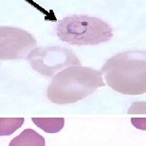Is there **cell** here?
Masks as SVG:
<instances>
[{
    "mask_svg": "<svg viewBox=\"0 0 146 146\" xmlns=\"http://www.w3.org/2000/svg\"><path fill=\"white\" fill-rule=\"evenodd\" d=\"M102 73L110 88L125 95H140L146 92V54L127 51L109 58Z\"/></svg>",
    "mask_w": 146,
    "mask_h": 146,
    "instance_id": "cell-1",
    "label": "cell"
},
{
    "mask_svg": "<svg viewBox=\"0 0 146 146\" xmlns=\"http://www.w3.org/2000/svg\"><path fill=\"white\" fill-rule=\"evenodd\" d=\"M106 85L99 70L74 65L61 70L53 77L47 98L57 104L74 103Z\"/></svg>",
    "mask_w": 146,
    "mask_h": 146,
    "instance_id": "cell-2",
    "label": "cell"
},
{
    "mask_svg": "<svg viewBox=\"0 0 146 146\" xmlns=\"http://www.w3.org/2000/svg\"><path fill=\"white\" fill-rule=\"evenodd\" d=\"M58 36L71 45H99L110 41L113 29L103 20L91 16L74 15L63 18L56 29Z\"/></svg>",
    "mask_w": 146,
    "mask_h": 146,
    "instance_id": "cell-3",
    "label": "cell"
},
{
    "mask_svg": "<svg viewBox=\"0 0 146 146\" xmlns=\"http://www.w3.org/2000/svg\"><path fill=\"white\" fill-rule=\"evenodd\" d=\"M26 59L33 70L47 77L54 76L68 66L80 65L72 50L59 46L34 48L28 54Z\"/></svg>",
    "mask_w": 146,
    "mask_h": 146,
    "instance_id": "cell-4",
    "label": "cell"
},
{
    "mask_svg": "<svg viewBox=\"0 0 146 146\" xmlns=\"http://www.w3.org/2000/svg\"><path fill=\"white\" fill-rule=\"evenodd\" d=\"M36 41L29 32L11 26H0V60L26 58Z\"/></svg>",
    "mask_w": 146,
    "mask_h": 146,
    "instance_id": "cell-5",
    "label": "cell"
},
{
    "mask_svg": "<svg viewBox=\"0 0 146 146\" xmlns=\"http://www.w3.org/2000/svg\"><path fill=\"white\" fill-rule=\"evenodd\" d=\"M44 137L33 129H25L10 141L9 146H45Z\"/></svg>",
    "mask_w": 146,
    "mask_h": 146,
    "instance_id": "cell-6",
    "label": "cell"
},
{
    "mask_svg": "<svg viewBox=\"0 0 146 146\" xmlns=\"http://www.w3.org/2000/svg\"><path fill=\"white\" fill-rule=\"evenodd\" d=\"M32 121L36 127L41 128L47 133H57L64 126L65 120L63 118L58 119H41L33 118Z\"/></svg>",
    "mask_w": 146,
    "mask_h": 146,
    "instance_id": "cell-7",
    "label": "cell"
},
{
    "mask_svg": "<svg viewBox=\"0 0 146 146\" xmlns=\"http://www.w3.org/2000/svg\"><path fill=\"white\" fill-rule=\"evenodd\" d=\"M25 119L23 118H0V136H10L23 125Z\"/></svg>",
    "mask_w": 146,
    "mask_h": 146,
    "instance_id": "cell-8",
    "label": "cell"
}]
</instances>
